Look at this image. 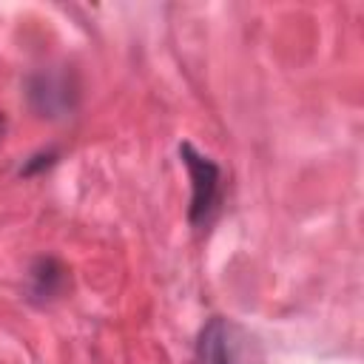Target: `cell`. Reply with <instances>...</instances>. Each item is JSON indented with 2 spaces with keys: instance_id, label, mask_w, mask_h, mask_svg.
<instances>
[{
  "instance_id": "1",
  "label": "cell",
  "mask_w": 364,
  "mask_h": 364,
  "mask_svg": "<svg viewBox=\"0 0 364 364\" xmlns=\"http://www.w3.org/2000/svg\"><path fill=\"white\" fill-rule=\"evenodd\" d=\"M196 364H264L259 338L233 318H210L196 341Z\"/></svg>"
},
{
  "instance_id": "2",
  "label": "cell",
  "mask_w": 364,
  "mask_h": 364,
  "mask_svg": "<svg viewBox=\"0 0 364 364\" xmlns=\"http://www.w3.org/2000/svg\"><path fill=\"white\" fill-rule=\"evenodd\" d=\"M179 156L193 179V193H191V222L193 225H205L216 205H219V165L208 156H202L191 142L179 145Z\"/></svg>"
},
{
  "instance_id": "3",
  "label": "cell",
  "mask_w": 364,
  "mask_h": 364,
  "mask_svg": "<svg viewBox=\"0 0 364 364\" xmlns=\"http://www.w3.org/2000/svg\"><path fill=\"white\" fill-rule=\"evenodd\" d=\"M40 267H43V270H37V273H34V279L40 282V287H37V290H40V293H46V296L57 293V284L63 282V270H60L51 259L40 262Z\"/></svg>"
},
{
  "instance_id": "4",
  "label": "cell",
  "mask_w": 364,
  "mask_h": 364,
  "mask_svg": "<svg viewBox=\"0 0 364 364\" xmlns=\"http://www.w3.org/2000/svg\"><path fill=\"white\" fill-rule=\"evenodd\" d=\"M0 134H3V117H0Z\"/></svg>"
}]
</instances>
